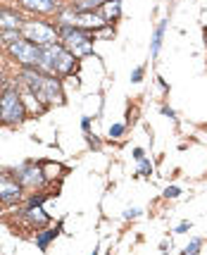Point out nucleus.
<instances>
[{"instance_id":"412c9836","label":"nucleus","mask_w":207,"mask_h":255,"mask_svg":"<svg viewBox=\"0 0 207 255\" xmlns=\"http://www.w3.org/2000/svg\"><path fill=\"white\" fill-rule=\"evenodd\" d=\"M141 79H143V67H136V69H133V74H131V81H133V84H138Z\"/></svg>"},{"instance_id":"393cba45","label":"nucleus","mask_w":207,"mask_h":255,"mask_svg":"<svg viewBox=\"0 0 207 255\" xmlns=\"http://www.w3.org/2000/svg\"><path fill=\"white\" fill-rule=\"evenodd\" d=\"M162 115H167V117L172 120V117H174V110H169V108H162Z\"/></svg>"},{"instance_id":"f8f14e48","label":"nucleus","mask_w":207,"mask_h":255,"mask_svg":"<svg viewBox=\"0 0 207 255\" xmlns=\"http://www.w3.org/2000/svg\"><path fill=\"white\" fill-rule=\"evenodd\" d=\"M26 220L31 224H36V227H41V224H45V212L41 210V203H36V205H29V210H26Z\"/></svg>"},{"instance_id":"a211bd4d","label":"nucleus","mask_w":207,"mask_h":255,"mask_svg":"<svg viewBox=\"0 0 207 255\" xmlns=\"http://www.w3.org/2000/svg\"><path fill=\"white\" fill-rule=\"evenodd\" d=\"M121 133H124V124H112V127H109V136H112V138H117Z\"/></svg>"},{"instance_id":"ddd939ff","label":"nucleus","mask_w":207,"mask_h":255,"mask_svg":"<svg viewBox=\"0 0 207 255\" xmlns=\"http://www.w3.org/2000/svg\"><path fill=\"white\" fill-rule=\"evenodd\" d=\"M164 29H167V19L157 24V29H155V36H153V45H150V55L157 57L160 53V45H162V38H164Z\"/></svg>"},{"instance_id":"39448f33","label":"nucleus","mask_w":207,"mask_h":255,"mask_svg":"<svg viewBox=\"0 0 207 255\" xmlns=\"http://www.w3.org/2000/svg\"><path fill=\"white\" fill-rule=\"evenodd\" d=\"M22 33L26 41H31V43H36V45L55 43V38H57V31L45 22H24Z\"/></svg>"},{"instance_id":"aec40b11","label":"nucleus","mask_w":207,"mask_h":255,"mask_svg":"<svg viewBox=\"0 0 207 255\" xmlns=\"http://www.w3.org/2000/svg\"><path fill=\"white\" fill-rule=\"evenodd\" d=\"M150 172H153V165H150V162H145V157H143L141 160V174L143 177H148Z\"/></svg>"},{"instance_id":"4468645a","label":"nucleus","mask_w":207,"mask_h":255,"mask_svg":"<svg viewBox=\"0 0 207 255\" xmlns=\"http://www.w3.org/2000/svg\"><path fill=\"white\" fill-rule=\"evenodd\" d=\"M103 10H105V19H112V17H119V0H105L103 2Z\"/></svg>"},{"instance_id":"2eb2a0df","label":"nucleus","mask_w":207,"mask_h":255,"mask_svg":"<svg viewBox=\"0 0 207 255\" xmlns=\"http://www.w3.org/2000/svg\"><path fill=\"white\" fill-rule=\"evenodd\" d=\"M57 232H60V229H48V232L38 234V236H36V246H38L41 251H45V248H48V244H50L55 236H57Z\"/></svg>"},{"instance_id":"4be33fe9","label":"nucleus","mask_w":207,"mask_h":255,"mask_svg":"<svg viewBox=\"0 0 207 255\" xmlns=\"http://www.w3.org/2000/svg\"><path fill=\"white\" fill-rule=\"evenodd\" d=\"M138 215H141V210H138V208H129V210H124V217H126V220H131V217H138Z\"/></svg>"},{"instance_id":"7ed1b4c3","label":"nucleus","mask_w":207,"mask_h":255,"mask_svg":"<svg viewBox=\"0 0 207 255\" xmlns=\"http://www.w3.org/2000/svg\"><path fill=\"white\" fill-rule=\"evenodd\" d=\"M60 36L65 41V48L74 57H84L93 53V43H91V38H88V33L84 29H77L72 24H62L60 26Z\"/></svg>"},{"instance_id":"0eeeda50","label":"nucleus","mask_w":207,"mask_h":255,"mask_svg":"<svg viewBox=\"0 0 207 255\" xmlns=\"http://www.w3.org/2000/svg\"><path fill=\"white\" fill-rule=\"evenodd\" d=\"M10 53L17 57L24 67H38V62H41V45L31 43V41H26V38H19V41L10 43Z\"/></svg>"},{"instance_id":"f03ea898","label":"nucleus","mask_w":207,"mask_h":255,"mask_svg":"<svg viewBox=\"0 0 207 255\" xmlns=\"http://www.w3.org/2000/svg\"><path fill=\"white\" fill-rule=\"evenodd\" d=\"M74 55L60 43L41 45V62L38 67L48 74H72L74 72Z\"/></svg>"},{"instance_id":"9b49d317","label":"nucleus","mask_w":207,"mask_h":255,"mask_svg":"<svg viewBox=\"0 0 207 255\" xmlns=\"http://www.w3.org/2000/svg\"><path fill=\"white\" fill-rule=\"evenodd\" d=\"M24 7L36 12H53L55 10V0H22Z\"/></svg>"},{"instance_id":"f257e3e1","label":"nucleus","mask_w":207,"mask_h":255,"mask_svg":"<svg viewBox=\"0 0 207 255\" xmlns=\"http://www.w3.org/2000/svg\"><path fill=\"white\" fill-rule=\"evenodd\" d=\"M22 79L26 84V89L31 91L33 96L43 103H62V86L55 77H48L38 69H31L26 67L22 72Z\"/></svg>"},{"instance_id":"1a4fd4ad","label":"nucleus","mask_w":207,"mask_h":255,"mask_svg":"<svg viewBox=\"0 0 207 255\" xmlns=\"http://www.w3.org/2000/svg\"><path fill=\"white\" fill-rule=\"evenodd\" d=\"M17 179H19V184H22V186H38V184H43L45 174L41 172V167L22 165L19 169H17Z\"/></svg>"},{"instance_id":"a878e982","label":"nucleus","mask_w":207,"mask_h":255,"mask_svg":"<svg viewBox=\"0 0 207 255\" xmlns=\"http://www.w3.org/2000/svg\"><path fill=\"white\" fill-rule=\"evenodd\" d=\"M81 127H84V131H88V127H91V120H88V117H84V122H81Z\"/></svg>"},{"instance_id":"20e7f679","label":"nucleus","mask_w":207,"mask_h":255,"mask_svg":"<svg viewBox=\"0 0 207 255\" xmlns=\"http://www.w3.org/2000/svg\"><path fill=\"white\" fill-rule=\"evenodd\" d=\"M24 115H26V110H24L22 96L17 93V89L7 86L2 91V96H0V120L14 124V122H22Z\"/></svg>"},{"instance_id":"dca6fc26","label":"nucleus","mask_w":207,"mask_h":255,"mask_svg":"<svg viewBox=\"0 0 207 255\" xmlns=\"http://www.w3.org/2000/svg\"><path fill=\"white\" fill-rule=\"evenodd\" d=\"M103 2H105V0H77V5H74V7H77V10H96V7H103Z\"/></svg>"},{"instance_id":"b1692460","label":"nucleus","mask_w":207,"mask_h":255,"mask_svg":"<svg viewBox=\"0 0 207 255\" xmlns=\"http://www.w3.org/2000/svg\"><path fill=\"white\" fill-rule=\"evenodd\" d=\"M188 229H191V224H188V222H181V224H179V227H176V232H179V234L188 232Z\"/></svg>"},{"instance_id":"423d86ee","label":"nucleus","mask_w":207,"mask_h":255,"mask_svg":"<svg viewBox=\"0 0 207 255\" xmlns=\"http://www.w3.org/2000/svg\"><path fill=\"white\" fill-rule=\"evenodd\" d=\"M60 19H62V24H72V26H77V29H84V31H88V29H100L103 24L107 22L103 14H93V10H81V12H62L60 14Z\"/></svg>"},{"instance_id":"6ab92c4d","label":"nucleus","mask_w":207,"mask_h":255,"mask_svg":"<svg viewBox=\"0 0 207 255\" xmlns=\"http://www.w3.org/2000/svg\"><path fill=\"white\" fill-rule=\"evenodd\" d=\"M179 193H181L179 186H167V189H164V196H167V198H176Z\"/></svg>"},{"instance_id":"5701e85b","label":"nucleus","mask_w":207,"mask_h":255,"mask_svg":"<svg viewBox=\"0 0 207 255\" xmlns=\"http://www.w3.org/2000/svg\"><path fill=\"white\" fill-rule=\"evenodd\" d=\"M133 157H136V160L141 162L143 157H145V150H143V148H136V150H133Z\"/></svg>"},{"instance_id":"f3484780","label":"nucleus","mask_w":207,"mask_h":255,"mask_svg":"<svg viewBox=\"0 0 207 255\" xmlns=\"http://www.w3.org/2000/svg\"><path fill=\"white\" fill-rule=\"evenodd\" d=\"M200 246H203V241H200V239H193V241H191V244L184 248V253H186V255L198 253V251H200Z\"/></svg>"},{"instance_id":"9d476101","label":"nucleus","mask_w":207,"mask_h":255,"mask_svg":"<svg viewBox=\"0 0 207 255\" xmlns=\"http://www.w3.org/2000/svg\"><path fill=\"white\" fill-rule=\"evenodd\" d=\"M0 29H22L19 14L12 10H0Z\"/></svg>"},{"instance_id":"6e6552de","label":"nucleus","mask_w":207,"mask_h":255,"mask_svg":"<svg viewBox=\"0 0 207 255\" xmlns=\"http://www.w3.org/2000/svg\"><path fill=\"white\" fill-rule=\"evenodd\" d=\"M22 196V184L19 179L7 177L5 172H0V203H14Z\"/></svg>"}]
</instances>
